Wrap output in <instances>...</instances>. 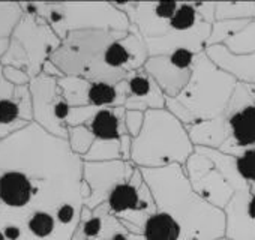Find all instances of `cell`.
<instances>
[{
  "label": "cell",
  "instance_id": "cell-22",
  "mask_svg": "<svg viewBox=\"0 0 255 240\" xmlns=\"http://www.w3.org/2000/svg\"><path fill=\"white\" fill-rule=\"evenodd\" d=\"M251 20H225V21H215L212 24V32L207 41V48L215 45H224L228 39L240 33ZM206 48V50H207Z\"/></svg>",
  "mask_w": 255,
  "mask_h": 240
},
{
  "label": "cell",
  "instance_id": "cell-13",
  "mask_svg": "<svg viewBox=\"0 0 255 240\" xmlns=\"http://www.w3.org/2000/svg\"><path fill=\"white\" fill-rule=\"evenodd\" d=\"M210 32L212 26L203 21L188 32H168L161 38L146 39L149 57L168 56L176 50H188L194 54H201L207 48Z\"/></svg>",
  "mask_w": 255,
  "mask_h": 240
},
{
  "label": "cell",
  "instance_id": "cell-24",
  "mask_svg": "<svg viewBox=\"0 0 255 240\" xmlns=\"http://www.w3.org/2000/svg\"><path fill=\"white\" fill-rule=\"evenodd\" d=\"M69 137H68V143L69 147L72 150L74 155L83 158L92 147V144L95 143V135L92 134V131L81 125V126H71L69 129Z\"/></svg>",
  "mask_w": 255,
  "mask_h": 240
},
{
  "label": "cell",
  "instance_id": "cell-7",
  "mask_svg": "<svg viewBox=\"0 0 255 240\" xmlns=\"http://www.w3.org/2000/svg\"><path fill=\"white\" fill-rule=\"evenodd\" d=\"M186 177L192 189L209 204L224 210L234 195V189L213 161L195 147L185 164Z\"/></svg>",
  "mask_w": 255,
  "mask_h": 240
},
{
  "label": "cell",
  "instance_id": "cell-19",
  "mask_svg": "<svg viewBox=\"0 0 255 240\" xmlns=\"http://www.w3.org/2000/svg\"><path fill=\"white\" fill-rule=\"evenodd\" d=\"M57 225L59 222L56 219V215L50 210H33L26 221L29 233L38 240L50 239L56 233Z\"/></svg>",
  "mask_w": 255,
  "mask_h": 240
},
{
  "label": "cell",
  "instance_id": "cell-16",
  "mask_svg": "<svg viewBox=\"0 0 255 240\" xmlns=\"http://www.w3.org/2000/svg\"><path fill=\"white\" fill-rule=\"evenodd\" d=\"M98 140H120L128 135L126 129V108L108 107L98 108L90 122L86 125Z\"/></svg>",
  "mask_w": 255,
  "mask_h": 240
},
{
  "label": "cell",
  "instance_id": "cell-12",
  "mask_svg": "<svg viewBox=\"0 0 255 240\" xmlns=\"http://www.w3.org/2000/svg\"><path fill=\"white\" fill-rule=\"evenodd\" d=\"M224 213L225 239L255 240V192L249 188L234 192Z\"/></svg>",
  "mask_w": 255,
  "mask_h": 240
},
{
  "label": "cell",
  "instance_id": "cell-25",
  "mask_svg": "<svg viewBox=\"0 0 255 240\" xmlns=\"http://www.w3.org/2000/svg\"><path fill=\"white\" fill-rule=\"evenodd\" d=\"M237 171L248 183L251 192H255V147L245 150L236 158Z\"/></svg>",
  "mask_w": 255,
  "mask_h": 240
},
{
  "label": "cell",
  "instance_id": "cell-27",
  "mask_svg": "<svg viewBox=\"0 0 255 240\" xmlns=\"http://www.w3.org/2000/svg\"><path fill=\"white\" fill-rule=\"evenodd\" d=\"M195 5V9L198 12V15L201 17V20L207 24H213L216 21V17H215V11H216V2H194Z\"/></svg>",
  "mask_w": 255,
  "mask_h": 240
},
{
  "label": "cell",
  "instance_id": "cell-17",
  "mask_svg": "<svg viewBox=\"0 0 255 240\" xmlns=\"http://www.w3.org/2000/svg\"><path fill=\"white\" fill-rule=\"evenodd\" d=\"M222 116L213 120H204V122H197L186 126L189 138L195 147H209L218 150L222 147V144L228 138L225 120Z\"/></svg>",
  "mask_w": 255,
  "mask_h": 240
},
{
  "label": "cell",
  "instance_id": "cell-30",
  "mask_svg": "<svg viewBox=\"0 0 255 240\" xmlns=\"http://www.w3.org/2000/svg\"><path fill=\"white\" fill-rule=\"evenodd\" d=\"M0 240H6V237H5V234L0 231Z\"/></svg>",
  "mask_w": 255,
  "mask_h": 240
},
{
  "label": "cell",
  "instance_id": "cell-6",
  "mask_svg": "<svg viewBox=\"0 0 255 240\" xmlns=\"http://www.w3.org/2000/svg\"><path fill=\"white\" fill-rule=\"evenodd\" d=\"M63 30L62 41L71 32L77 30H114L129 32L131 21L114 2L98 3H62Z\"/></svg>",
  "mask_w": 255,
  "mask_h": 240
},
{
  "label": "cell",
  "instance_id": "cell-14",
  "mask_svg": "<svg viewBox=\"0 0 255 240\" xmlns=\"http://www.w3.org/2000/svg\"><path fill=\"white\" fill-rule=\"evenodd\" d=\"M128 96L125 102L126 111H149L165 108V95L156 81L143 69H138L126 78Z\"/></svg>",
  "mask_w": 255,
  "mask_h": 240
},
{
  "label": "cell",
  "instance_id": "cell-18",
  "mask_svg": "<svg viewBox=\"0 0 255 240\" xmlns=\"http://www.w3.org/2000/svg\"><path fill=\"white\" fill-rule=\"evenodd\" d=\"M143 237L146 240H182V230L168 213L156 212L146 221Z\"/></svg>",
  "mask_w": 255,
  "mask_h": 240
},
{
  "label": "cell",
  "instance_id": "cell-5",
  "mask_svg": "<svg viewBox=\"0 0 255 240\" xmlns=\"http://www.w3.org/2000/svg\"><path fill=\"white\" fill-rule=\"evenodd\" d=\"M222 117L228 138L219 149L221 152L237 158L255 147V84L237 81Z\"/></svg>",
  "mask_w": 255,
  "mask_h": 240
},
{
  "label": "cell",
  "instance_id": "cell-1",
  "mask_svg": "<svg viewBox=\"0 0 255 240\" xmlns=\"http://www.w3.org/2000/svg\"><path fill=\"white\" fill-rule=\"evenodd\" d=\"M158 212L168 213L182 230V240H221L225 237L224 210L204 201L191 186L182 165L140 168Z\"/></svg>",
  "mask_w": 255,
  "mask_h": 240
},
{
  "label": "cell",
  "instance_id": "cell-8",
  "mask_svg": "<svg viewBox=\"0 0 255 240\" xmlns=\"http://www.w3.org/2000/svg\"><path fill=\"white\" fill-rule=\"evenodd\" d=\"M135 165L131 161H108V162H84L83 164V182L90 188V195L84 201V206L90 210L107 203L110 192L120 183L129 180L135 171Z\"/></svg>",
  "mask_w": 255,
  "mask_h": 240
},
{
  "label": "cell",
  "instance_id": "cell-10",
  "mask_svg": "<svg viewBox=\"0 0 255 240\" xmlns=\"http://www.w3.org/2000/svg\"><path fill=\"white\" fill-rule=\"evenodd\" d=\"M126 14L131 26L137 27L144 39L161 38L170 32L179 2H114Z\"/></svg>",
  "mask_w": 255,
  "mask_h": 240
},
{
  "label": "cell",
  "instance_id": "cell-2",
  "mask_svg": "<svg viewBox=\"0 0 255 240\" xmlns=\"http://www.w3.org/2000/svg\"><path fill=\"white\" fill-rule=\"evenodd\" d=\"M237 80L215 65L204 53L197 54L186 87L167 98L165 108L185 126L221 117L233 96Z\"/></svg>",
  "mask_w": 255,
  "mask_h": 240
},
{
  "label": "cell",
  "instance_id": "cell-23",
  "mask_svg": "<svg viewBox=\"0 0 255 240\" xmlns=\"http://www.w3.org/2000/svg\"><path fill=\"white\" fill-rule=\"evenodd\" d=\"M233 54H251L255 53V18L236 36L224 44Z\"/></svg>",
  "mask_w": 255,
  "mask_h": 240
},
{
  "label": "cell",
  "instance_id": "cell-29",
  "mask_svg": "<svg viewBox=\"0 0 255 240\" xmlns=\"http://www.w3.org/2000/svg\"><path fill=\"white\" fill-rule=\"evenodd\" d=\"M2 233L5 234L6 240H20V237L23 236L21 227L17 224H6L2 228Z\"/></svg>",
  "mask_w": 255,
  "mask_h": 240
},
{
  "label": "cell",
  "instance_id": "cell-3",
  "mask_svg": "<svg viewBox=\"0 0 255 240\" xmlns=\"http://www.w3.org/2000/svg\"><path fill=\"white\" fill-rule=\"evenodd\" d=\"M195 152L186 126L167 108L144 113L141 132L132 138L131 162L137 168H164L188 162Z\"/></svg>",
  "mask_w": 255,
  "mask_h": 240
},
{
  "label": "cell",
  "instance_id": "cell-4",
  "mask_svg": "<svg viewBox=\"0 0 255 240\" xmlns=\"http://www.w3.org/2000/svg\"><path fill=\"white\" fill-rule=\"evenodd\" d=\"M105 204L110 213L114 215L128 231L141 236L146 221L158 212L155 198L140 168H135L129 180L117 185L110 192Z\"/></svg>",
  "mask_w": 255,
  "mask_h": 240
},
{
  "label": "cell",
  "instance_id": "cell-15",
  "mask_svg": "<svg viewBox=\"0 0 255 240\" xmlns=\"http://www.w3.org/2000/svg\"><path fill=\"white\" fill-rule=\"evenodd\" d=\"M206 54L215 65L233 75L239 83L255 84V53L233 54L225 45H215L209 47Z\"/></svg>",
  "mask_w": 255,
  "mask_h": 240
},
{
  "label": "cell",
  "instance_id": "cell-9",
  "mask_svg": "<svg viewBox=\"0 0 255 240\" xmlns=\"http://www.w3.org/2000/svg\"><path fill=\"white\" fill-rule=\"evenodd\" d=\"M195 56L188 50H176L168 56L149 57L144 71L156 81L165 98H176L191 78Z\"/></svg>",
  "mask_w": 255,
  "mask_h": 240
},
{
  "label": "cell",
  "instance_id": "cell-26",
  "mask_svg": "<svg viewBox=\"0 0 255 240\" xmlns=\"http://www.w3.org/2000/svg\"><path fill=\"white\" fill-rule=\"evenodd\" d=\"M144 125V113L143 111H126V129L128 135L135 138Z\"/></svg>",
  "mask_w": 255,
  "mask_h": 240
},
{
  "label": "cell",
  "instance_id": "cell-31",
  "mask_svg": "<svg viewBox=\"0 0 255 240\" xmlns=\"http://www.w3.org/2000/svg\"><path fill=\"white\" fill-rule=\"evenodd\" d=\"M221 240H228V239H225V237H224V239H221Z\"/></svg>",
  "mask_w": 255,
  "mask_h": 240
},
{
  "label": "cell",
  "instance_id": "cell-21",
  "mask_svg": "<svg viewBox=\"0 0 255 240\" xmlns=\"http://www.w3.org/2000/svg\"><path fill=\"white\" fill-rule=\"evenodd\" d=\"M216 21L225 20H254L255 2H216Z\"/></svg>",
  "mask_w": 255,
  "mask_h": 240
},
{
  "label": "cell",
  "instance_id": "cell-28",
  "mask_svg": "<svg viewBox=\"0 0 255 240\" xmlns=\"http://www.w3.org/2000/svg\"><path fill=\"white\" fill-rule=\"evenodd\" d=\"M5 77H8V80H11L12 83L18 84V86H21V84H24V83L29 81V77L23 71L15 69V68H11V66L5 69Z\"/></svg>",
  "mask_w": 255,
  "mask_h": 240
},
{
  "label": "cell",
  "instance_id": "cell-20",
  "mask_svg": "<svg viewBox=\"0 0 255 240\" xmlns=\"http://www.w3.org/2000/svg\"><path fill=\"white\" fill-rule=\"evenodd\" d=\"M83 162H108L122 159L120 140H95L90 150L81 158Z\"/></svg>",
  "mask_w": 255,
  "mask_h": 240
},
{
  "label": "cell",
  "instance_id": "cell-11",
  "mask_svg": "<svg viewBox=\"0 0 255 240\" xmlns=\"http://www.w3.org/2000/svg\"><path fill=\"white\" fill-rule=\"evenodd\" d=\"M30 92L33 98V117L35 123L45 129L53 137L62 138L68 141L69 131L65 123L56 117L57 104L63 99L57 80L48 75H39L30 84Z\"/></svg>",
  "mask_w": 255,
  "mask_h": 240
}]
</instances>
